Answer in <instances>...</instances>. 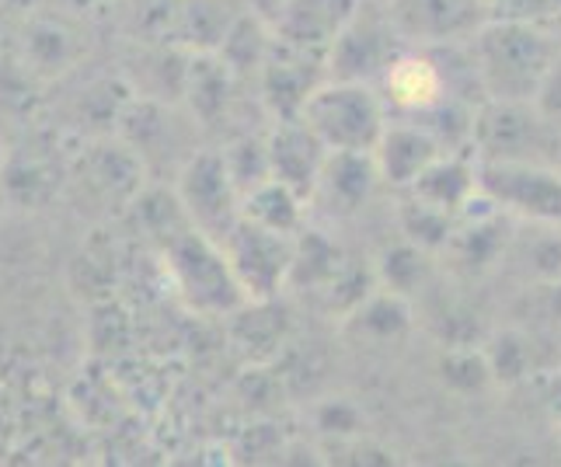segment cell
Wrapping results in <instances>:
<instances>
[{"label":"cell","instance_id":"cell-9","mask_svg":"<svg viewBox=\"0 0 561 467\" xmlns=\"http://www.w3.org/2000/svg\"><path fill=\"white\" fill-rule=\"evenodd\" d=\"M481 4L499 18H524V22H540L545 14L558 11V0H481Z\"/></svg>","mask_w":561,"mask_h":467},{"label":"cell","instance_id":"cell-1","mask_svg":"<svg viewBox=\"0 0 561 467\" xmlns=\"http://www.w3.org/2000/svg\"><path fill=\"white\" fill-rule=\"evenodd\" d=\"M558 49V38L540 22L495 18L474 29L471 64L489 99L530 102Z\"/></svg>","mask_w":561,"mask_h":467},{"label":"cell","instance_id":"cell-2","mask_svg":"<svg viewBox=\"0 0 561 467\" xmlns=\"http://www.w3.org/2000/svg\"><path fill=\"white\" fill-rule=\"evenodd\" d=\"M471 140L478 144L485 161H530L545 164V153L558 158L561 136L558 129L534 109V102H506L489 99L474 112Z\"/></svg>","mask_w":561,"mask_h":467},{"label":"cell","instance_id":"cell-10","mask_svg":"<svg viewBox=\"0 0 561 467\" xmlns=\"http://www.w3.org/2000/svg\"><path fill=\"white\" fill-rule=\"evenodd\" d=\"M540 401H545L548 412L561 422V369H554V374L545 377V384H540Z\"/></svg>","mask_w":561,"mask_h":467},{"label":"cell","instance_id":"cell-8","mask_svg":"<svg viewBox=\"0 0 561 467\" xmlns=\"http://www.w3.org/2000/svg\"><path fill=\"white\" fill-rule=\"evenodd\" d=\"M534 109L545 115V119L561 133V49H558V56L551 60V67H548V73L540 77V84H537V91H534Z\"/></svg>","mask_w":561,"mask_h":467},{"label":"cell","instance_id":"cell-3","mask_svg":"<svg viewBox=\"0 0 561 467\" xmlns=\"http://www.w3.org/2000/svg\"><path fill=\"white\" fill-rule=\"evenodd\" d=\"M478 192L524 220H561V174L530 161H485L478 168Z\"/></svg>","mask_w":561,"mask_h":467},{"label":"cell","instance_id":"cell-11","mask_svg":"<svg viewBox=\"0 0 561 467\" xmlns=\"http://www.w3.org/2000/svg\"><path fill=\"white\" fill-rule=\"evenodd\" d=\"M558 14H561V0H558Z\"/></svg>","mask_w":561,"mask_h":467},{"label":"cell","instance_id":"cell-4","mask_svg":"<svg viewBox=\"0 0 561 467\" xmlns=\"http://www.w3.org/2000/svg\"><path fill=\"white\" fill-rule=\"evenodd\" d=\"M506 255L537 283H561V220H524L513 227Z\"/></svg>","mask_w":561,"mask_h":467},{"label":"cell","instance_id":"cell-6","mask_svg":"<svg viewBox=\"0 0 561 467\" xmlns=\"http://www.w3.org/2000/svg\"><path fill=\"white\" fill-rule=\"evenodd\" d=\"M422 189L433 209H460L478 192V168L463 161H433L422 168Z\"/></svg>","mask_w":561,"mask_h":467},{"label":"cell","instance_id":"cell-7","mask_svg":"<svg viewBox=\"0 0 561 467\" xmlns=\"http://www.w3.org/2000/svg\"><path fill=\"white\" fill-rule=\"evenodd\" d=\"M489 369H492V377L502 380V384H516V380H524L530 374V345L524 335H516V332H502L492 349H489V356H485Z\"/></svg>","mask_w":561,"mask_h":467},{"label":"cell","instance_id":"cell-12","mask_svg":"<svg viewBox=\"0 0 561 467\" xmlns=\"http://www.w3.org/2000/svg\"><path fill=\"white\" fill-rule=\"evenodd\" d=\"M558 158H561V144H558Z\"/></svg>","mask_w":561,"mask_h":467},{"label":"cell","instance_id":"cell-5","mask_svg":"<svg viewBox=\"0 0 561 467\" xmlns=\"http://www.w3.org/2000/svg\"><path fill=\"white\" fill-rule=\"evenodd\" d=\"M387 91L401 109H433L447 84H443V70L425 60V56H404L391 70H387Z\"/></svg>","mask_w":561,"mask_h":467}]
</instances>
